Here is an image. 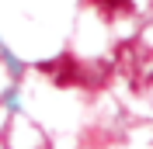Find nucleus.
Masks as SVG:
<instances>
[{"label":"nucleus","mask_w":153,"mask_h":149,"mask_svg":"<svg viewBox=\"0 0 153 149\" xmlns=\"http://www.w3.org/2000/svg\"><path fill=\"white\" fill-rule=\"evenodd\" d=\"M108 4H125V0H108Z\"/></svg>","instance_id":"nucleus-1"}]
</instances>
